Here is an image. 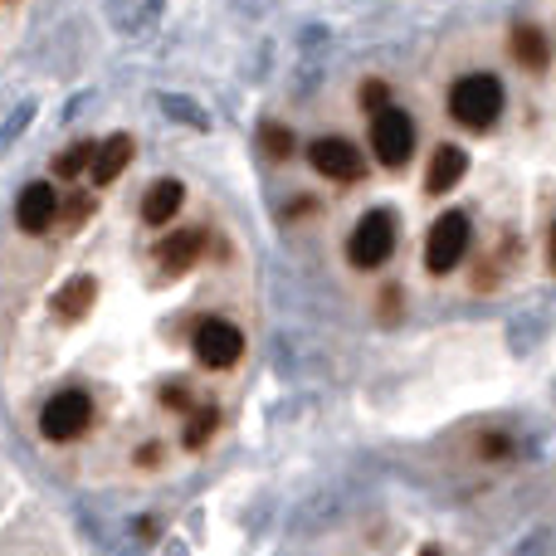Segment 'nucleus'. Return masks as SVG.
<instances>
[{"instance_id": "obj_1", "label": "nucleus", "mask_w": 556, "mask_h": 556, "mask_svg": "<svg viewBox=\"0 0 556 556\" xmlns=\"http://www.w3.org/2000/svg\"><path fill=\"white\" fill-rule=\"evenodd\" d=\"M450 113L469 132H489L503 113V84L493 74H469L450 88Z\"/></svg>"}, {"instance_id": "obj_2", "label": "nucleus", "mask_w": 556, "mask_h": 556, "mask_svg": "<svg viewBox=\"0 0 556 556\" xmlns=\"http://www.w3.org/2000/svg\"><path fill=\"white\" fill-rule=\"evenodd\" d=\"M93 425V401H88L84 391H59L54 401L39 410V434L54 444H68L78 440V434Z\"/></svg>"}, {"instance_id": "obj_3", "label": "nucleus", "mask_w": 556, "mask_h": 556, "mask_svg": "<svg viewBox=\"0 0 556 556\" xmlns=\"http://www.w3.org/2000/svg\"><path fill=\"white\" fill-rule=\"evenodd\" d=\"M371 152L381 166H405L415 152V123L401 108H381L371 117Z\"/></svg>"}, {"instance_id": "obj_4", "label": "nucleus", "mask_w": 556, "mask_h": 556, "mask_svg": "<svg viewBox=\"0 0 556 556\" xmlns=\"http://www.w3.org/2000/svg\"><path fill=\"white\" fill-rule=\"evenodd\" d=\"M464 254H469V215L444 211L434 220L430 240H425V264H430V274H450V269H459Z\"/></svg>"}, {"instance_id": "obj_5", "label": "nucleus", "mask_w": 556, "mask_h": 556, "mask_svg": "<svg viewBox=\"0 0 556 556\" xmlns=\"http://www.w3.org/2000/svg\"><path fill=\"white\" fill-rule=\"evenodd\" d=\"M391 250H395V220L386 211H371L352 230V240H346V260H352L356 269H381V264L391 260Z\"/></svg>"}, {"instance_id": "obj_6", "label": "nucleus", "mask_w": 556, "mask_h": 556, "mask_svg": "<svg viewBox=\"0 0 556 556\" xmlns=\"http://www.w3.org/2000/svg\"><path fill=\"white\" fill-rule=\"evenodd\" d=\"M191 346H195V356H201V366H211V371H225V366H235L244 356L240 327L225 323V317H201Z\"/></svg>"}, {"instance_id": "obj_7", "label": "nucleus", "mask_w": 556, "mask_h": 556, "mask_svg": "<svg viewBox=\"0 0 556 556\" xmlns=\"http://www.w3.org/2000/svg\"><path fill=\"white\" fill-rule=\"evenodd\" d=\"M307 162H313L327 181H356V176H362V156H356V147L346 142V137H317V142L307 147Z\"/></svg>"}, {"instance_id": "obj_8", "label": "nucleus", "mask_w": 556, "mask_h": 556, "mask_svg": "<svg viewBox=\"0 0 556 556\" xmlns=\"http://www.w3.org/2000/svg\"><path fill=\"white\" fill-rule=\"evenodd\" d=\"M54 220H59V195H54V186H49V181H29L25 191H20V201H15V225H20L25 235H45Z\"/></svg>"}, {"instance_id": "obj_9", "label": "nucleus", "mask_w": 556, "mask_h": 556, "mask_svg": "<svg viewBox=\"0 0 556 556\" xmlns=\"http://www.w3.org/2000/svg\"><path fill=\"white\" fill-rule=\"evenodd\" d=\"M181 205H186L181 181H156L152 191H147V201H142V220L147 225H166V220H176Z\"/></svg>"}, {"instance_id": "obj_10", "label": "nucleus", "mask_w": 556, "mask_h": 556, "mask_svg": "<svg viewBox=\"0 0 556 556\" xmlns=\"http://www.w3.org/2000/svg\"><path fill=\"white\" fill-rule=\"evenodd\" d=\"M127 162H132V137H108L93 156V186L117 181V176L127 172Z\"/></svg>"}, {"instance_id": "obj_11", "label": "nucleus", "mask_w": 556, "mask_h": 556, "mask_svg": "<svg viewBox=\"0 0 556 556\" xmlns=\"http://www.w3.org/2000/svg\"><path fill=\"white\" fill-rule=\"evenodd\" d=\"M469 172V156L459 152V147H440V152H434V162H430V176H425V181H430V191L434 195H444V191H454V186H459V176Z\"/></svg>"}, {"instance_id": "obj_12", "label": "nucleus", "mask_w": 556, "mask_h": 556, "mask_svg": "<svg viewBox=\"0 0 556 556\" xmlns=\"http://www.w3.org/2000/svg\"><path fill=\"white\" fill-rule=\"evenodd\" d=\"M201 250H205V230H186V235H172V240L162 244V260H166V269H191L195 260H201Z\"/></svg>"}, {"instance_id": "obj_13", "label": "nucleus", "mask_w": 556, "mask_h": 556, "mask_svg": "<svg viewBox=\"0 0 556 556\" xmlns=\"http://www.w3.org/2000/svg\"><path fill=\"white\" fill-rule=\"evenodd\" d=\"M93 293H98V283L93 278H74V283H64L59 288V298H54V313L59 317H68V323H78V317L93 307Z\"/></svg>"}, {"instance_id": "obj_14", "label": "nucleus", "mask_w": 556, "mask_h": 556, "mask_svg": "<svg viewBox=\"0 0 556 556\" xmlns=\"http://www.w3.org/2000/svg\"><path fill=\"white\" fill-rule=\"evenodd\" d=\"M513 59H518L522 68H542V64H547V39H542V29H532V25L513 29Z\"/></svg>"}, {"instance_id": "obj_15", "label": "nucleus", "mask_w": 556, "mask_h": 556, "mask_svg": "<svg viewBox=\"0 0 556 556\" xmlns=\"http://www.w3.org/2000/svg\"><path fill=\"white\" fill-rule=\"evenodd\" d=\"M215 425H220V410H215V405H201V410H195V420L181 430V444H186V450H201V444L215 434Z\"/></svg>"}, {"instance_id": "obj_16", "label": "nucleus", "mask_w": 556, "mask_h": 556, "mask_svg": "<svg viewBox=\"0 0 556 556\" xmlns=\"http://www.w3.org/2000/svg\"><path fill=\"white\" fill-rule=\"evenodd\" d=\"M93 156H98V147L93 142H78V147H68V152H59L54 156V176H64V181H74L84 166H93Z\"/></svg>"}, {"instance_id": "obj_17", "label": "nucleus", "mask_w": 556, "mask_h": 556, "mask_svg": "<svg viewBox=\"0 0 556 556\" xmlns=\"http://www.w3.org/2000/svg\"><path fill=\"white\" fill-rule=\"evenodd\" d=\"M264 142H269V156H288V152H293V137H288V127H264Z\"/></svg>"}, {"instance_id": "obj_18", "label": "nucleus", "mask_w": 556, "mask_h": 556, "mask_svg": "<svg viewBox=\"0 0 556 556\" xmlns=\"http://www.w3.org/2000/svg\"><path fill=\"white\" fill-rule=\"evenodd\" d=\"M386 98H391V88H386V84H376V78L362 88V103L371 108V113H381V108H386Z\"/></svg>"}, {"instance_id": "obj_19", "label": "nucleus", "mask_w": 556, "mask_h": 556, "mask_svg": "<svg viewBox=\"0 0 556 556\" xmlns=\"http://www.w3.org/2000/svg\"><path fill=\"white\" fill-rule=\"evenodd\" d=\"M68 215H74V225H78L84 215H93V201H84V195H78V201H68Z\"/></svg>"}, {"instance_id": "obj_20", "label": "nucleus", "mask_w": 556, "mask_h": 556, "mask_svg": "<svg viewBox=\"0 0 556 556\" xmlns=\"http://www.w3.org/2000/svg\"><path fill=\"white\" fill-rule=\"evenodd\" d=\"M156 454H162L156 444H142V450H137V464H156Z\"/></svg>"}, {"instance_id": "obj_21", "label": "nucleus", "mask_w": 556, "mask_h": 556, "mask_svg": "<svg viewBox=\"0 0 556 556\" xmlns=\"http://www.w3.org/2000/svg\"><path fill=\"white\" fill-rule=\"evenodd\" d=\"M547 254H552V269H556V225H552V244H547Z\"/></svg>"}, {"instance_id": "obj_22", "label": "nucleus", "mask_w": 556, "mask_h": 556, "mask_svg": "<svg viewBox=\"0 0 556 556\" xmlns=\"http://www.w3.org/2000/svg\"><path fill=\"white\" fill-rule=\"evenodd\" d=\"M420 556H444V552H440V547H425V552H420Z\"/></svg>"}]
</instances>
